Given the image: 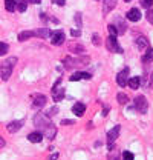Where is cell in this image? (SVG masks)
I'll use <instances>...</instances> for the list:
<instances>
[{
	"label": "cell",
	"instance_id": "cell-1",
	"mask_svg": "<svg viewBox=\"0 0 153 160\" xmlns=\"http://www.w3.org/2000/svg\"><path fill=\"white\" fill-rule=\"evenodd\" d=\"M34 125L38 128V131L43 136H46L48 139H54L55 134H57V128L51 123L49 117H46L44 114H37L34 117Z\"/></svg>",
	"mask_w": 153,
	"mask_h": 160
},
{
	"label": "cell",
	"instance_id": "cell-2",
	"mask_svg": "<svg viewBox=\"0 0 153 160\" xmlns=\"http://www.w3.org/2000/svg\"><path fill=\"white\" fill-rule=\"evenodd\" d=\"M17 63V57H9L8 60H5L0 66V77L3 80H8L12 74V69H14V65Z\"/></svg>",
	"mask_w": 153,
	"mask_h": 160
},
{
	"label": "cell",
	"instance_id": "cell-3",
	"mask_svg": "<svg viewBox=\"0 0 153 160\" xmlns=\"http://www.w3.org/2000/svg\"><path fill=\"white\" fill-rule=\"evenodd\" d=\"M89 57L86 56V57H76V59H72V57H66L64 59V66L67 68V69H71V68H78V66H86L87 63H89Z\"/></svg>",
	"mask_w": 153,
	"mask_h": 160
},
{
	"label": "cell",
	"instance_id": "cell-4",
	"mask_svg": "<svg viewBox=\"0 0 153 160\" xmlns=\"http://www.w3.org/2000/svg\"><path fill=\"white\" fill-rule=\"evenodd\" d=\"M106 45H107V49L110 51V52H116V54H121L123 52V48L118 45V40H116V36H110L109 34V37H107V42H106Z\"/></svg>",
	"mask_w": 153,
	"mask_h": 160
},
{
	"label": "cell",
	"instance_id": "cell-5",
	"mask_svg": "<svg viewBox=\"0 0 153 160\" xmlns=\"http://www.w3.org/2000/svg\"><path fill=\"white\" fill-rule=\"evenodd\" d=\"M135 108H136V111H139L141 114H146V112H147V108H149L147 99H146L144 96H136V97H135Z\"/></svg>",
	"mask_w": 153,
	"mask_h": 160
},
{
	"label": "cell",
	"instance_id": "cell-6",
	"mask_svg": "<svg viewBox=\"0 0 153 160\" xmlns=\"http://www.w3.org/2000/svg\"><path fill=\"white\" fill-rule=\"evenodd\" d=\"M60 83H61V79H58L55 82V85H54V88H52V99H54V102H60L64 97V89L58 86Z\"/></svg>",
	"mask_w": 153,
	"mask_h": 160
},
{
	"label": "cell",
	"instance_id": "cell-7",
	"mask_svg": "<svg viewBox=\"0 0 153 160\" xmlns=\"http://www.w3.org/2000/svg\"><path fill=\"white\" fill-rule=\"evenodd\" d=\"M51 43L55 45V46H60L61 43H64V32L61 29L52 31V34H51Z\"/></svg>",
	"mask_w": 153,
	"mask_h": 160
},
{
	"label": "cell",
	"instance_id": "cell-8",
	"mask_svg": "<svg viewBox=\"0 0 153 160\" xmlns=\"http://www.w3.org/2000/svg\"><path fill=\"white\" fill-rule=\"evenodd\" d=\"M127 80H129V68H124L121 72H118L116 83H118L119 86H126V85H127Z\"/></svg>",
	"mask_w": 153,
	"mask_h": 160
},
{
	"label": "cell",
	"instance_id": "cell-9",
	"mask_svg": "<svg viewBox=\"0 0 153 160\" xmlns=\"http://www.w3.org/2000/svg\"><path fill=\"white\" fill-rule=\"evenodd\" d=\"M119 131H121V126H119V125H116V126H114V128L107 132V142H109V145H110V143H114L115 140L118 139Z\"/></svg>",
	"mask_w": 153,
	"mask_h": 160
},
{
	"label": "cell",
	"instance_id": "cell-10",
	"mask_svg": "<svg viewBox=\"0 0 153 160\" xmlns=\"http://www.w3.org/2000/svg\"><path fill=\"white\" fill-rule=\"evenodd\" d=\"M46 102H48L46 96H43V94H35V96H34V100H32V105L40 109V108H43V106L46 105Z\"/></svg>",
	"mask_w": 153,
	"mask_h": 160
},
{
	"label": "cell",
	"instance_id": "cell-11",
	"mask_svg": "<svg viewBox=\"0 0 153 160\" xmlns=\"http://www.w3.org/2000/svg\"><path fill=\"white\" fill-rule=\"evenodd\" d=\"M92 77L89 72H83V71H78V72H74L71 77H69V80L71 82H78V80H83V79H86V80H89Z\"/></svg>",
	"mask_w": 153,
	"mask_h": 160
},
{
	"label": "cell",
	"instance_id": "cell-12",
	"mask_svg": "<svg viewBox=\"0 0 153 160\" xmlns=\"http://www.w3.org/2000/svg\"><path fill=\"white\" fill-rule=\"evenodd\" d=\"M84 111H86V105L81 103V102H76L75 105L72 106V112L75 114L76 117H81V116L84 114Z\"/></svg>",
	"mask_w": 153,
	"mask_h": 160
},
{
	"label": "cell",
	"instance_id": "cell-13",
	"mask_svg": "<svg viewBox=\"0 0 153 160\" xmlns=\"http://www.w3.org/2000/svg\"><path fill=\"white\" fill-rule=\"evenodd\" d=\"M21 126H23V120H12L11 123H8L6 129H8L9 132H17Z\"/></svg>",
	"mask_w": 153,
	"mask_h": 160
},
{
	"label": "cell",
	"instance_id": "cell-14",
	"mask_svg": "<svg viewBox=\"0 0 153 160\" xmlns=\"http://www.w3.org/2000/svg\"><path fill=\"white\" fill-rule=\"evenodd\" d=\"M127 19L130 20V22H138V20L141 19V12H139V9H138V8L129 9V12H127Z\"/></svg>",
	"mask_w": 153,
	"mask_h": 160
},
{
	"label": "cell",
	"instance_id": "cell-15",
	"mask_svg": "<svg viewBox=\"0 0 153 160\" xmlns=\"http://www.w3.org/2000/svg\"><path fill=\"white\" fill-rule=\"evenodd\" d=\"M28 140H29L31 143H40V142L43 140V134H41L40 131H34V132H31V134L28 136Z\"/></svg>",
	"mask_w": 153,
	"mask_h": 160
},
{
	"label": "cell",
	"instance_id": "cell-16",
	"mask_svg": "<svg viewBox=\"0 0 153 160\" xmlns=\"http://www.w3.org/2000/svg\"><path fill=\"white\" fill-rule=\"evenodd\" d=\"M136 46H138V49H147L149 48V40L146 39L144 36H139L136 39Z\"/></svg>",
	"mask_w": 153,
	"mask_h": 160
},
{
	"label": "cell",
	"instance_id": "cell-17",
	"mask_svg": "<svg viewBox=\"0 0 153 160\" xmlns=\"http://www.w3.org/2000/svg\"><path fill=\"white\" fill-rule=\"evenodd\" d=\"M51 34H52V31H51L49 28H41V29H37V31H35V36L41 37V39H49Z\"/></svg>",
	"mask_w": 153,
	"mask_h": 160
},
{
	"label": "cell",
	"instance_id": "cell-18",
	"mask_svg": "<svg viewBox=\"0 0 153 160\" xmlns=\"http://www.w3.org/2000/svg\"><path fill=\"white\" fill-rule=\"evenodd\" d=\"M69 51L74 52V54H83L84 52V46L78 45V43H72V45H69Z\"/></svg>",
	"mask_w": 153,
	"mask_h": 160
},
{
	"label": "cell",
	"instance_id": "cell-19",
	"mask_svg": "<svg viewBox=\"0 0 153 160\" xmlns=\"http://www.w3.org/2000/svg\"><path fill=\"white\" fill-rule=\"evenodd\" d=\"M127 85H129L132 89H138L139 85H141V79H139V77H130V79L127 80Z\"/></svg>",
	"mask_w": 153,
	"mask_h": 160
},
{
	"label": "cell",
	"instance_id": "cell-20",
	"mask_svg": "<svg viewBox=\"0 0 153 160\" xmlns=\"http://www.w3.org/2000/svg\"><path fill=\"white\" fill-rule=\"evenodd\" d=\"M34 36H35V31H23V32L19 34V40L20 42H25V40L31 39V37H34Z\"/></svg>",
	"mask_w": 153,
	"mask_h": 160
},
{
	"label": "cell",
	"instance_id": "cell-21",
	"mask_svg": "<svg viewBox=\"0 0 153 160\" xmlns=\"http://www.w3.org/2000/svg\"><path fill=\"white\" fill-rule=\"evenodd\" d=\"M142 62H144V63L153 62V48H147V49H146V54H144V57H142Z\"/></svg>",
	"mask_w": 153,
	"mask_h": 160
},
{
	"label": "cell",
	"instance_id": "cell-22",
	"mask_svg": "<svg viewBox=\"0 0 153 160\" xmlns=\"http://www.w3.org/2000/svg\"><path fill=\"white\" fill-rule=\"evenodd\" d=\"M28 8V2L26 0H17L16 2V9H19L20 12H25Z\"/></svg>",
	"mask_w": 153,
	"mask_h": 160
},
{
	"label": "cell",
	"instance_id": "cell-23",
	"mask_svg": "<svg viewBox=\"0 0 153 160\" xmlns=\"http://www.w3.org/2000/svg\"><path fill=\"white\" fill-rule=\"evenodd\" d=\"M5 8H6V11L14 12L16 11V0H5Z\"/></svg>",
	"mask_w": 153,
	"mask_h": 160
},
{
	"label": "cell",
	"instance_id": "cell-24",
	"mask_svg": "<svg viewBox=\"0 0 153 160\" xmlns=\"http://www.w3.org/2000/svg\"><path fill=\"white\" fill-rule=\"evenodd\" d=\"M116 100H118V103H121V105H126V103L129 102V97H127V94H124V92H118Z\"/></svg>",
	"mask_w": 153,
	"mask_h": 160
},
{
	"label": "cell",
	"instance_id": "cell-25",
	"mask_svg": "<svg viewBox=\"0 0 153 160\" xmlns=\"http://www.w3.org/2000/svg\"><path fill=\"white\" fill-rule=\"evenodd\" d=\"M115 6V0H106V3H104V14H107L109 12V9H112Z\"/></svg>",
	"mask_w": 153,
	"mask_h": 160
},
{
	"label": "cell",
	"instance_id": "cell-26",
	"mask_svg": "<svg viewBox=\"0 0 153 160\" xmlns=\"http://www.w3.org/2000/svg\"><path fill=\"white\" fill-rule=\"evenodd\" d=\"M126 29H127L126 23H124V22H118V28H116L118 34H123V32H126Z\"/></svg>",
	"mask_w": 153,
	"mask_h": 160
},
{
	"label": "cell",
	"instance_id": "cell-27",
	"mask_svg": "<svg viewBox=\"0 0 153 160\" xmlns=\"http://www.w3.org/2000/svg\"><path fill=\"white\" fill-rule=\"evenodd\" d=\"M8 49H9V46H8L6 43L0 42V56H5V54L8 52Z\"/></svg>",
	"mask_w": 153,
	"mask_h": 160
},
{
	"label": "cell",
	"instance_id": "cell-28",
	"mask_svg": "<svg viewBox=\"0 0 153 160\" xmlns=\"http://www.w3.org/2000/svg\"><path fill=\"white\" fill-rule=\"evenodd\" d=\"M57 112H58V108H57V106H52V108H51V109H49V111H48L44 116H46V117H52V116H55Z\"/></svg>",
	"mask_w": 153,
	"mask_h": 160
},
{
	"label": "cell",
	"instance_id": "cell-29",
	"mask_svg": "<svg viewBox=\"0 0 153 160\" xmlns=\"http://www.w3.org/2000/svg\"><path fill=\"white\" fill-rule=\"evenodd\" d=\"M152 5H153V0H141V6L146 8V9L152 8Z\"/></svg>",
	"mask_w": 153,
	"mask_h": 160
},
{
	"label": "cell",
	"instance_id": "cell-30",
	"mask_svg": "<svg viewBox=\"0 0 153 160\" xmlns=\"http://www.w3.org/2000/svg\"><path fill=\"white\" fill-rule=\"evenodd\" d=\"M107 29H109V34L110 36H118V31H116V26L115 25H109Z\"/></svg>",
	"mask_w": 153,
	"mask_h": 160
},
{
	"label": "cell",
	"instance_id": "cell-31",
	"mask_svg": "<svg viewBox=\"0 0 153 160\" xmlns=\"http://www.w3.org/2000/svg\"><path fill=\"white\" fill-rule=\"evenodd\" d=\"M123 160H133V154L130 151H124L123 152Z\"/></svg>",
	"mask_w": 153,
	"mask_h": 160
},
{
	"label": "cell",
	"instance_id": "cell-32",
	"mask_svg": "<svg viewBox=\"0 0 153 160\" xmlns=\"http://www.w3.org/2000/svg\"><path fill=\"white\" fill-rule=\"evenodd\" d=\"M92 43H94L95 46H100V45H101V39H100L98 34H94V36H92Z\"/></svg>",
	"mask_w": 153,
	"mask_h": 160
},
{
	"label": "cell",
	"instance_id": "cell-33",
	"mask_svg": "<svg viewBox=\"0 0 153 160\" xmlns=\"http://www.w3.org/2000/svg\"><path fill=\"white\" fill-rule=\"evenodd\" d=\"M146 17H147V20H149V22L153 25V9H150V8H149V11H147Z\"/></svg>",
	"mask_w": 153,
	"mask_h": 160
},
{
	"label": "cell",
	"instance_id": "cell-34",
	"mask_svg": "<svg viewBox=\"0 0 153 160\" xmlns=\"http://www.w3.org/2000/svg\"><path fill=\"white\" fill-rule=\"evenodd\" d=\"M71 34H72V37H78V36L81 34V31H80V29H72Z\"/></svg>",
	"mask_w": 153,
	"mask_h": 160
},
{
	"label": "cell",
	"instance_id": "cell-35",
	"mask_svg": "<svg viewBox=\"0 0 153 160\" xmlns=\"http://www.w3.org/2000/svg\"><path fill=\"white\" fill-rule=\"evenodd\" d=\"M55 5H58V6H63L64 3H66V0H52Z\"/></svg>",
	"mask_w": 153,
	"mask_h": 160
},
{
	"label": "cell",
	"instance_id": "cell-36",
	"mask_svg": "<svg viewBox=\"0 0 153 160\" xmlns=\"http://www.w3.org/2000/svg\"><path fill=\"white\" fill-rule=\"evenodd\" d=\"M72 123H75L74 120H61V125H72Z\"/></svg>",
	"mask_w": 153,
	"mask_h": 160
},
{
	"label": "cell",
	"instance_id": "cell-37",
	"mask_svg": "<svg viewBox=\"0 0 153 160\" xmlns=\"http://www.w3.org/2000/svg\"><path fill=\"white\" fill-rule=\"evenodd\" d=\"M76 25H78V26H81V14H80V12L76 14Z\"/></svg>",
	"mask_w": 153,
	"mask_h": 160
},
{
	"label": "cell",
	"instance_id": "cell-38",
	"mask_svg": "<svg viewBox=\"0 0 153 160\" xmlns=\"http://www.w3.org/2000/svg\"><path fill=\"white\" fill-rule=\"evenodd\" d=\"M107 112H109V108H107V106H104V111H103V116H107Z\"/></svg>",
	"mask_w": 153,
	"mask_h": 160
},
{
	"label": "cell",
	"instance_id": "cell-39",
	"mask_svg": "<svg viewBox=\"0 0 153 160\" xmlns=\"http://www.w3.org/2000/svg\"><path fill=\"white\" fill-rule=\"evenodd\" d=\"M3 146H5V140L0 137V148H3Z\"/></svg>",
	"mask_w": 153,
	"mask_h": 160
},
{
	"label": "cell",
	"instance_id": "cell-40",
	"mask_svg": "<svg viewBox=\"0 0 153 160\" xmlns=\"http://www.w3.org/2000/svg\"><path fill=\"white\" fill-rule=\"evenodd\" d=\"M57 159H58V154H52V157L49 160H57Z\"/></svg>",
	"mask_w": 153,
	"mask_h": 160
},
{
	"label": "cell",
	"instance_id": "cell-41",
	"mask_svg": "<svg viewBox=\"0 0 153 160\" xmlns=\"http://www.w3.org/2000/svg\"><path fill=\"white\" fill-rule=\"evenodd\" d=\"M28 2H31V3H35V5H37V3H40L41 0H28Z\"/></svg>",
	"mask_w": 153,
	"mask_h": 160
},
{
	"label": "cell",
	"instance_id": "cell-42",
	"mask_svg": "<svg viewBox=\"0 0 153 160\" xmlns=\"http://www.w3.org/2000/svg\"><path fill=\"white\" fill-rule=\"evenodd\" d=\"M150 85L153 86V74H152V79H150Z\"/></svg>",
	"mask_w": 153,
	"mask_h": 160
},
{
	"label": "cell",
	"instance_id": "cell-43",
	"mask_svg": "<svg viewBox=\"0 0 153 160\" xmlns=\"http://www.w3.org/2000/svg\"><path fill=\"white\" fill-rule=\"evenodd\" d=\"M126 2H130V0H126Z\"/></svg>",
	"mask_w": 153,
	"mask_h": 160
}]
</instances>
